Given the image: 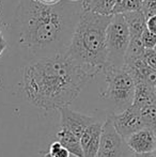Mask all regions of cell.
I'll use <instances>...</instances> for the list:
<instances>
[{
    "label": "cell",
    "mask_w": 156,
    "mask_h": 157,
    "mask_svg": "<svg viewBox=\"0 0 156 157\" xmlns=\"http://www.w3.org/2000/svg\"><path fill=\"white\" fill-rule=\"evenodd\" d=\"M23 89L33 106L44 110L69 107L91 79L64 50L32 61L23 70Z\"/></svg>",
    "instance_id": "cell-1"
},
{
    "label": "cell",
    "mask_w": 156,
    "mask_h": 157,
    "mask_svg": "<svg viewBox=\"0 0 156 157\" xmlns=\"http://www.w3.org/2000/svg\"><path fill=\"white\" fill-rule=\"evenodd\" d=\"M72 24L62 3L45 6L36 0H21L17 12L18 41L32 52L56 49L62 45Z\"/></svg>",
    "instance_id": "cell-2"
},
{
    "label": "cell",
    "mask_w": 156,
    "mask_h": 157,
    "mask_svg": "<svg viewBox=\"0 0 156 157\" xmlns=\"http://www.w3.org/2000/svg\"><path fill=\"white\" fill-rule=\"evenodd\" d=\"M112 15L82 11L64 52L93 78L107 65L106 36Z\"/></svg>",
    "instance_id": "cell-3"
},
{
    "label": "cell",
    "mask_w": 156,
    "mask_h": 157,
    "mask_svg": "<svg viewBox=\"0 0 156 157\" xmlns=\"http://www.w3.org/2000/svg\"><path fill=\"white\" fill-rule=\"evenodd\" d=\"M103 73L105 74L106 88L101 93V97L111 101L116 108L115 113H120L133 104L136 82L124 66L108 67Z\"/></svg>",
    "instance_id": "cell-4"
},
{
    "label": "cell",
    "mask_w": 156,
    "mask_h": 157,
    "mask_svg": "<svg viewBox=\"0 0 156 157\" xmlns=\"http://www.w3.org/2000/svg\"><path fill=\"white\" fill-rule=\"evenodd\" d=\"M129 44L131 33L123 14L112 15L107 28V65L105 70L108 67H123Z\"/></svg>",
    "instance_id": "cell-5"
},
{
    "label": "cell",
    "mask_w": 156,
    "mask_h": 157,
    "mask_svg": "<svg viewBox=\"0 0 156 157\" xmlns=\"http://www.w3.org/2000/svg\"><path fill=\"white\" fill-rule=\"evenodd\" d=\"M133 152L128 149L125 140L117 132L110 117L103 124L101 144L96 157H131Z\"/></svg>",
    "instance_id": "cell-6"
},
{
    "label": "cell",
    "mask_w": 156,
    "mask_h": 157,
    "mask_svg": "<svg viewBox=\"0 0 156 157\" xmlns=\"http://www.w3.org/2000/svg\"><path fill=\"white\" fill-rule=\"evenodd\" d=\"M110 119L116 130L123 139L128 138L131 135L144 128L143 121L141 119L140 110L131 106L120 113L110 114Z\"/></svg>",
    "instance_id": "cell-7"
},
{
    "label": "cell",
    "mask_w": 156,
    "mask_h": 157,
    "mask_svg": "<svg viewBox=\"0 0 156 157\" xmlns=\"http://www.w3.org/2000/svg\"><path fill=\"white\" fill-rule=\"evenodd\" d=\"M60 122L61 127L69 129L80 139L83 132L93 123H95L96 120L93 117L76 112L69 107H64L60 109Z\"/></svg>",
    "instance_id": "cell-8"
},
{
    "label": "cell",
    "mask_w": 156,
    "mask_h": 157,
    "mask_svg": "<svg viewBox=\"0 0 156 157\" xmlns=\"http://www.w3.org/2000/svg\"><path fill=\"white\" fill-rule=\"evenodd\" d=\"M156 134L150 128H142L125 139L128 149L135 154L153 153L156 149Z\"/></svg>",
    "instance_id": "cell-9"
},
{
    "label": "cell",
    "mask_w": 156,
    "mask_h": 157,
    "mask_svg": "<svg viewBox=\"0 0 156 157\" xmlns=\"http://www.w3.org/2000/svg\"><path fill=\"white\" fill-rule=\"evenodd\" d=\"M103 124L96 121L80 137L83 157H96L101 144Z\"/></svg>",
    "instance_id": "cell-10"
},
{
    "label": "cell",
    "mask_w": 156,
    "mask_h": 157,
    "mask_svg": "<svg viewBox=\"0 0 156 157\" xmlns=\"http://www.w3.org/2000/svg\"><path fill=\"white\" fill-rule=\"evenodd\" d=\"M131 33V41H140L142 33L146 29V17L141 11H134L123 14Z\"/></svg>",
    "instance_id": "cell-11"
},
{
    "label": "cell",
    "mask_w": 156,
    "mask_h": 157,
    "mask_svg": "<svg viewBox=\"0 0 156 157\" xmlns=\"http://www.w3.org/2000/svg\"><path fill=\"white\" fill-rule=\"evenodd\" d=\"M156 104V94L151 86L146 83L140 82L136 83L135 88V95H134V101L131 106L136 109L141 110L144 107H148L150 105Z\"/></svg>",
    "instance_id": "cell-12"
},
{
    "label": "cell",
    "mask_w": 156,
    "mask_h": 157,
    "mask_svg": "<svg viewBox=\"0 0 156 157\" xmlns=\"http://www.w3.org/2000/svg\"><path fill=\"white\" fill-rule=\"evenodd\" d=\"M57 138H58L57 141H59L60 144L69 151L70 154L75 157H83L80 139L77 136H75L73 132H70L69 129L60 127V130L57 134Z\"/></svg>",
    "instance_id": "cell-13"
},
{
    "label": "cell",
    "mask_w": 156,
    "mask_h": 157,
    "mask_svg": "<svg viewBox=\"0 0 156 157\" xmlns=\"http://www.w3.org/2000/svg\"><path fill=\"white\" fill-rule=\"evenodd\" d=\"M116 0H82L83 11L102 15H113Z\"/></svg>",
    "instance_id": "cell-14"
},
{
    "label": "cell",
    "mask_w": 156,
    "mask_h": 157,
    "mask_svg": "<svg viewBox=\"0 0 156 157\" xmlns=\"http://www.w3.org/2000/svg\"><path fill=\"white\" fill-rule=\"evenodd\" d=\"M140 6H141V0H116L113 15L139 11Z\"/></svg>",
    "instance_id": "cell-15"
},
{
    "label": "cell",
    "mask_w": 156,
    "mask_h": 157,
    "mask_svg": "<svg viewBox=\"0 0 156 157\" xmlns=\"http://www.w3.org/2000/svg\"><path fill=\"white\" fill-rule=\"evenodd\" d=\"M141 119L143 121L144 127L150 128L156 134V104L144 107L140 110Z\"/></svg>",
    "instance_id": "cell-16"
},
{
    "label": "cell",
    "mask_w": 156,
    "mask_h": 157,
    "mask_svg": "<svg viewBox=\"0 0 156 157\" xmlns=\"http://www.w3.org/2000/svg\"><path fill=\"white\" fill-rule=\"evenodd\" d=\"M140 41L144 49H154L156 47V35L151 33L148 29H146L142 33Z\"/></svg>",
    "instance_id": "cell-17"
},
{
    "label": "cell",
    "mask_w": 156,
    "mask_h": 157,
    "mask_svg": "<svg viewBox=\"0 0 156 157\" xmlns=\"http://www.w3.org/2000/svg\"><path fill=\"white\" fill-rule=\"evenodd\" d=\"M140 11L143 13L146 19L156 15V0H141Z\"/></svg>",
    "instance_id": "cell-18"
},
{
    "label": "cell",
    "mask_w": 156,
    "mask_h": 157,
    "mask_svg": "<svg viewBox=\"0 0 156 157\" xmlns=\"http://www.w3.org/2000/svg\"><path fill=\"white\" fill-rule=\"evenodd\" d=\"M48 153L52 157H70L69 151L65 147H63L59 141H55L50 144Z\"/></svg>",
    "instance_id": "cell-19"
},
{
    "label": "cell",
    "mask_w": 156,
    "mask_h": 157,
    "mask_svg": "<svg viewBox=\"0 0 156 157\" xmlns=\"http://www.w3.org/2000/svg\"><path fill=\"white\" fill-rule=\"evenodd\" d=\"M144 61L151 70L156 72V52L154 49H146L143 55Z\"/></svg>",
    "instance_id": "cell-20"
},
{
    "label": "cell",
    "mask_w": 156,
    "mask_h": 157,
    "mask_svg": "<svg viewBox=\"0 0 156 157\" xmlns=\"http://www.w3.org/2000/svg\"><path fill=\"white\" fill-rule=\"evenodd\" d=\"M146 29L151 33L156 35V15L151 16L146 19Z\"/></svg>",
    "instance_id": "cell-21"
},
{
    "label": "cell",
    "mask_w": 156,
    "mask_h": 157,
    "mask_svg": "<svg viewBox=\"0 0 156 157\" xmlns=\"http://www.w3.org/2000/svg\"><path fill=\"white\" fill-rule=\"evenodd\" d=\"M6 46H8V43H6V39H4L3 34H2L1 30H0V56L3 54L4 49L6 48Z\"/></svg>",
    "instance_id": "cell-22"
},
{
    "label": "cell",
    "mask_w": 156,
    "mask_h": 157,
    "mask_svg": "<svg viewBox=\"0 0 156 157\" xmlns=\"http://www.w3.org/2000/svg\"><path fill=\"white\" fill-rule=\"evenodd\" d=\"M36 1L42 4H45V6H56V4L60 3L62 0H36Z\"/></svg>",
    "instance_id": "cell-23"
},
{
    "label": "cell",
    "mask_w": 156,
    "mask_h": 157,
    "mask_svg": "<svg viewBox=\"0 0 156 157\" xmlns=\"http://www.w3.org/2000/svg\"><path fill=\"white\" fill-rule=\"evenodd\" d=\"M131 157H155L153 153H144V154H135L133 153Z\"/></svg>",
    "instance_id": "cell-24"
},
{
    "label": "cell",
    "mask_w": 156,
    "mask_h": 157,
    "mask_svg": "<svg viewBox=\"0 0 156 157\" xmlns=\"http://www.w3.org/2000/svg\"><path fill=\"white\" fill-rule=\"evenodd\" d=\"M44 157H52V156L50 155L49 153H47V154H45V155H44Z\"/></svg>",
    "instance_id": "cell-25"
},
{
    "label": "cell",
    "mask_w": 156,
    "mask_h": 157,
    "mask_svg": "<svg viewBox=\"0 0 156 157\" xmlns=\"http://www.w3.org/2000/svg\"><path fill=\"white\" fill-rule=\"evenodd\" d=\"M153 90H154V92H155V94H156V83L154 85V87H153Z\"/></svg>",
    "instance_id": "cell-26"
},
{
    "label": "cell",
    "mask_w": 156,
    "mask_h": 157,
    "mask_svg": "<svg viewBox=\"0 0 156 157\" xmlns=\"http://www.w3.org/2000/svg\"><path fill=\"white\" fill-rule=\"evenodd\" d=\"M153 154H154V156L156 157V149H155V151H154V152H153Z\"/></svg>",
    "instance_id": "cell-27"
},
{
    "label": "cell",
    "mask_w": 156,
    "mask_h": 157,
    "mask_svg": "<svg viewBox=\"0 0 156 157\" xmlns=\"http://www.w3.org/2000/svg\"><path fill=\"white\" fill-rule=\"evenodd\" d=\"M69 1H80V0H69Z\"/></svg>",
    "instance_id": "cell-28"
},
{
    "label": "cell",
    "mask_w": 156,
    "mask_h": 157,
    "mask_svg": "<svg viewBox=\"0 0 156 157\" xmlns=\"http://www.w3.org/2000/svg\"><path fill=\"white\" fill-rule=\"evenodd\" d=\"M154 50H155V52H156V47H155V48H154Z\"/></svg>",
    "instance_id": "cell-29"
},
{
    "label": "cell",
    "mask_w": 156,
    "mask_h": 157,
    "mask_svg": "<svg viewBox=\"0 0 156 157\" xmlns=\"http://www.w3.org/2000/svg\"><path fill=\"white\" fill-rule=\"evenodd\" d=\"M155 139H156V137H155Z\"/></svg>",
    "instance_id": "cell-30"
}]
</instances>
